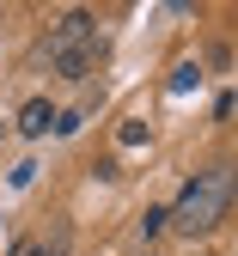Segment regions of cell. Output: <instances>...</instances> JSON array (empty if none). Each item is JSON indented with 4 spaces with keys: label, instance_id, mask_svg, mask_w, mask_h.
<instances>
[{
    "label": "cell",
    "instance_id": "cell-1",
    "mask_svg": "<svg viewBox=\"0 0 238 256\" xmlns=\"http://www.w3.org/2000/svg\"><path fill=\"white\" fill-rule=\"evenodd\" d=\"M226 202H232V177H226V165L195 171V177L183 183L177 208H171V226H183L189 238H201V232H214L220 220H226Z\"/></svg>",
    "mask_w": 238,
    "mask_h": 256
},
{
    "label": "cell",
    "instance_id": "cell-2",
    "mask_svg": "<svg viewBox=\"0 0 238 256\" xmlns=\"http://www.w3.org/2000/svg\"><path fill=\"white\" fill-rule=\"evenodd\" d=\"M49 68L61 80H86L98 68V49H80V43H49Z\"/></svg>",
    "mask_w": 238,
    "mask_h": 256
},
{
    "label": "cell",
    "instance_id": "cell-3",
    "mask_svg": "<svg viewBox=\"0 0 238 256\" xmlns=\"http://www.w3.org/2000/svg\"><path fill=\"white\" fill-rule=\"evenodd\" d=\"M49 43H80V49H98V18H92L86 6L61 12V24H55V37H49Z\"/></svg>",
    "mask_w": 238,
    "mask_h": 256
},
{
    "label": "cell",
    "instance_id": "cell-4",
    "mask_svg": "<svg viewBox=\"0 0 238 256\" xmlns=\"http://www.w3.org/2000/svg\"><path fill=\"white\" fill-rule=\"evenodd\" d=\"M49 128H55V110H49V98H31V104L19 110V134H25V140H43Z\"/></svg>",
    "mask_w": 238,
    "mask_h": 256
},
{
    "label": "cell",
    "instance_id": "cell-5",
    "mask_svg": "<svg viewBox=\"0 0 238 256\" xmlns=\"http://www.w3.org/2000/svg\"><path fill=\"white\" fill-rule=\"evenodd\" d=\"M165 226H171V208H147L141 214V238H159Z\"/></svg>",
    "mask_w": 238,
    "mask_h": 256
},
{
    "label": "cell",
    "instance_id": "cell-6",
    "mask_svg": "<svg viewBox=\"0 0 238 256\" xmlns=\"http://www.w3.org/2000/svg\"><path fill=\"white\" fill-rule=\"evenodd\" d=\"M189 86H201V68H195V61H183V68H177V80H171V92H189Z\"/></svg>",
    "mask_w": 238,
    "mask_h": 256
},
{
    "label": "cell",
    "instance_id": "cell-7",
    "mask_svg": "<svg viewBox=\"0 0 238 256\" xmlns=\"http://www.w3.org/2000/svg\"><path fill=\"white\" fill-rule=\"evenodd\" d=\"M80 122H86L80 110H55V134H80Z\"/></svg>",
    "mask_w": 238,
    "mask_h": 256
}]
</instances>
